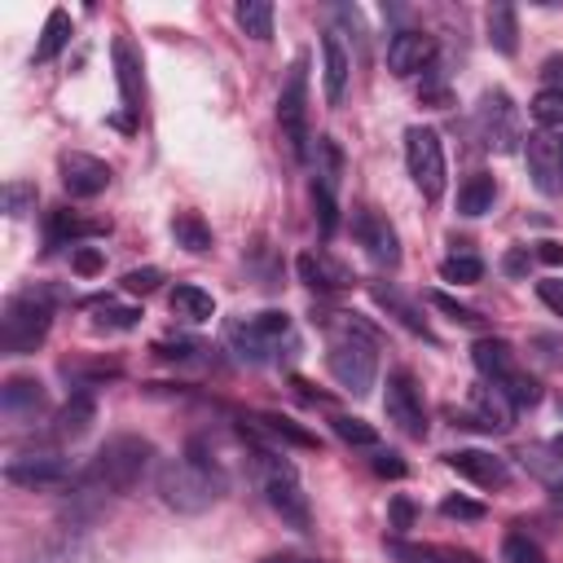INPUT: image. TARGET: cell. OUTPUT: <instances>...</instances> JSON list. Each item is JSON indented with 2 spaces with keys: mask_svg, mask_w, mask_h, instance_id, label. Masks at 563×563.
<instances>
[{
  "mask_svg": "<svg viewBox=\"0 0 563 563\" xmlns=\"http://www.w3.org/2000/svg\"><path fill=\"white\" fill-rule=\"evenodd\" d=\"M154 462V444L145 435H110L92 457L88 466L70 479L75 493L70 497H92V501H106V497H119L128 493Z\"/></svg>",
  "mask_w": 563,
  "mask_h": 563,
  "instance_id": "obj_1",
  "label": "cell"
},
{
  "mask_svg": "<svg viewBox=\"0 0 563 563\" xmlns=\"http://www.w3.org/2000/svg\"><path fill=\"white\" fill-rule=\"evenodd\" d=\"M154 488H158V501H163L167 510H176V515H202V510H211V506L224 497L229 479H224V471L202 453V444L194 440L185 457H167V462L158 466Z\"/></svg>",
  "mask_w": 563,
  "mask_h": 563,
  "instance_id": "obj_2",
  "label": "cell"
},
{
  "mask_svg": "<svg viewBox=\"0 0 563 563\" xmlns=\"http://www.w3.org/2000/svg\"><path fill=\"white\" fill-rule=\"evenodd\" d=\"M321 330L330 334L325 347V365L334 374V383L352 396H365L374 387L378 374V356H374V330L356 317V312H325Z\"/></svg>",
  "mask_w": 563,
  "mask_h": 563,
  "instance_id": "obj_3",
  "label": "cell"
},
{
  "mask_svg": "<svg viewBox=\"0 0 563 563\" xmlns=\"http://www.w3.org/2000/svg\"><path fill=\"white\" fill-rule=\"evenodd\" d=\"M251 462H255V479H260V493L273 506V515H282V523H290L295 532H308L312 506H308V493H303L295 462L286 453H273V449H251Z\"/></svg>",
  "mask_w": 563,
  "mask_h": 563,
  "instance_id": "obj_4",
  "label": "cell"
},
{
  "mask_svg": "<svg viewBox=\"0 0 563 563\" xmlns=\"http://www.w3.org/2000/svg\"><path fill=\"white\" fill-rule=\"evenodd\" d=\"M48 325H53V303H48L44 290L31 286V290L9 295V303H4V312H0V352H4V356H26V352H35V347L44 343Z\"/></svg>",
  "mask_w": 563,
  "mask_h": 563,
  "instance_id": "obj_5",
  "label": "cell"
},
{
  "mask_svg": "<svg viewBox=\"0 0 563 563\" xmlns=\"http://www.w3.org/2000/svg\"><path fill=\"white\" fill-rule=\"evenodd\" d=\"M471 361H475L479 378L488 387H497L510 405H537L541 400V383L519 365V356H515V347L506 339H475Z\"/></svg>",
  "mask_w": 563,
  "mask_h": 563,
  "instance_id": "obj_6",
  "label": "cell"
},
{
  "mask_svg": "<svg viewBox=\"0 0 563 563\" xmlns=\"http://www.w3.org/2000/svg\"><path fill=\"white\" fill-rule=\"evenodd\" d=\"M277 123H282V141L290 145L295 158H308V53H299L290 62V75L277 92Z\"/></svg>",
  "mask_w": 563,
  "mask_h": 563,
  "instance_id": "obj_7",
  "label": "cell"
},
{
  "mask_svg": "<svg viewBox=\"0 0 563 563\" xmlns=\"http://www.w3.org/2000/svg\"><path fill=\"white\" fill-rule=\"evenodd\" d=\"M405 167H409V176L427 202H435L444 194L449 167H444V145H440L435 128H422V123L405 128Z\"/></svg>",
  "mask_w": 563,
  "mask_h": 563,
  "instance_id": "obj_8",
  "label": "cell"
},
{
  "mask_svg": "<svg viewBox=\"0 0 563 563\" xmlns=\"http://www.w3.org/2000/svg\"><path fill=\"white\" fill-rule=\"evenodd\" d=\"M383 409H387V422L409 435V440H422L427 435V405H422V387L409 369H391L387 374V391H383Z\"/></svg>",
  "mask_w": 563,
  "mask_h": 563,
  "instance_id": "obj_9",
  "label": "cell"
},
{
  "mask_svg": "<svg viewBox=\"0 0 563 563\" xmlns=\"http://www.w3.org/2000/svg\"><path fill=\"white\" fill-rule=\"evenodd\" d=\"M475 123H479L484 145L497 150V154H510V150H519V141H523V132H519V110H515L510 92H501V88H488V92L479 97Z\"/></svg>",
  "mask_w": 563,
  "mask_h": 563,
  "instance_id": "obj_10",
  "label": "cell"
},
{
  "mask_svg": "<svg viewBox=\"0 0 563 563\" xmlns=\"http://www.w3.org/2000/svg\"><path fill=\"white\" fill-rule=\"evenodd\" d=\"M290 339V317L286 312H260L238 325H229V343L238 347L242 361H268L282 343Z\"/></svg>",
  "mask_w": 563,
  "mask_h": 563,
  "instance_id": "obj_11",
  "label": "cell"
},
{
  "mask_svg": "<svg viewBox=\"0 0 563 563\" xmlns=\"http://www.w3.org/2000/svg\"><path fill=\"white\" fill-rule=\"evenodd\" d=\"M57 172H62V185H66L70 198H97V194H106L110 180H114L110 163L97 158V154H84V150H66V154L57 158Z\"/></svg>",
  "mask_w": 563,
  "mask_h": 563,
  "instance_id": "obj_12",
  "label": "cell"
},
{
  "mask_svg": "<svg viewBox=\"0 0 563 563\" xmlns=\"http://www.w3.org/2000/svg\"><path fill=\"white\" fill-rule=\"evenodd\" d=\"M523 158H528V176L545 198L563 194V145L550 132H528L523 136Z\"/></svg>",
  "mask_w": 563,
  "mask_h": 563,
  "instance_id": "obj_13",
  "label": "cell"
},
{
  "mask_svg": "<svg viewBox=\"0 0 563 563\" xmlns=\"http://www.w3.org/2000/svg\"><path fill=\"white\" fill-rule=\"evenodd\" d=\"M4 479L18 488H57V484H70L75 471L57 453H22V457L4 462Z\"/></svg>",
  "mask_w": 563,
  "mask_h": 563,
  "instance_id": "obj_14",
  "label": "cell"
},
{
  "mask_svg": "<svg viewBox=\"0 0 563 563\" xmlns=\"http://www.w3.org/2000/svg\"><path fill=\"white\" fill-rule=\"evenodd\" d=\"M114 79H119V101H123V119H141V106H145V66H141V53L128 35H114Z\"/></svg>",
  "mask_w": 563,
  "mask_h": 563,
  "instance_id": "obj_15",
  "label": "cell"
},
{
  "mask_svg": "<svg viewBox=\"0 0 563 563\" xmlns=\"http://www.w3.org/2000/svg\"><path fill=\"white\" fill-rule=\"evenodd\" d=\"M352 233H356V242L365 246V255H369L374 264H383V268H396V264H400V238H396L391 220L378 216L374 207H361V211L352 216Z\"/></svg>",
  "mask_w": 563,
  "mask_h": 563,
  "instance_id": "obj_16",
  "label": "cell"
},
{
  "mask_svg": "<svg viewBox=\"0 0 563 563\" xmlns=\"http://www.w3.org/2000/svg\"><path fill=\"white\" fill-rule=\"evenodd\" d=\"M431 57H435V40H431V35H422V31H396V35H391V44H387V70H391V75H400V79H409V75L427 70V66H431Z\"/></svg>",
  "mask_w": 563,
  "mask_h": 563,
  "instance_id": "obj_17",
  "label": "cell"
},
{
  "mask_svg": "<svg viewBox=\"0 0 563 563\" xmlns=\"http://www.w3.org/2000/svg\"><path fill=\"white\" fill-rule=\"evenodd\" d=\"M295 273H299V282H303L308 290H317V295H334V290H347V286H352V273H347L339 260H330L325 251H303V255L295 260Z\"/></svg>",
  "mask_w": 563,
  "mask_h": 563,
  "instance_id": "obj_18",
  "label": "cell"
},
{
  "mask_svg": "<svg viewBox=\"0 0 563 563\" xmlns=\"http://www.w3.org/2000/svg\"><path fill=\"white\" fill-rule=\"evenodd\" d=\"M457 475H466L471 484H479V488H506L510 484V466L501 462V457H493L488 449H457V453H449L444 457Z\"/></svg>",
  "mask_w": 563,
  "mask_h": 563,
  "instance_id": "obj_19",
  "label": "cell"
},
{
  "mask_svg": "<svg viewBox=\"0 0 563 563\" xmlns=\"http://www.w3.org/2000/svg\"><path fill=\"white\" fill-rule=\"evenodd\" d=\"M466 409H471V427H479V431H510L515 405H510L497 387L475 383V387L466 391Z\"/></svg>",
  "mask_w": 563,
  "mask_h": 563,
  "instance_id": "obj_20",
  "label": "cell"
},
{
  "mask_svg": "<svg viewBox=\"0 0 563 563\" xmlns=\"http://www.w3.org/2000/svg\"><path fill=\"white\" fill-rule=\"evenodd\" d=\"M22 563H106V559H101L84 537L62 532V537H48V541L31 545V550L22 554Z\"/></svg>",
  "mask_w": 563,
  "mask_h": 563,
  "instance_id": "obj_21",
  "label": "cell"
},
{
  "mask_svg": "<svg viewBox=\"0 0 563 563\" xmlns=\"http://www.w3.org/2000/svg\"><path fill=\"white\" fill-rule=\"evenodd\" d=\"M347 75H352V57L343 48V40L334 31L321 35V84H325V101L339 106L347 92Z\"/></svg>",
  "mask_w": 563,
  "mask_h": 563,
  "instance_id": "obj_22",
  "label": "cell"
},
{
  "mask_svg": "<svg viewBox=\"0 0 563 563\" xmlns=\"http://www.w3.org/2000/svg\"><path fill=\"white\" fill-rule=\"evenodd\" d=\"M0 405L9 418H35L44 409V383L40 378H4Z\"/></svg>",
  "mask_w": 563,
  "mask_h": 563,
  "instance_id": "obj_23",
  "label": "cell"
},
{
  "mask_svg": "<svg viewBox=\"0 0 563 563\" xmlns=\"http://www.w3.org/2000/svg\"><path fill=\"white\" fill-rule=\"evenodd\" d=\"M92 418H97V405H92V396H84V391H75L57 413H53V435L57 440H79L88 427H92Z\"/></svg>",
  "mask_w": 563,
  "mask_h": 563,
  "instance_id": "obj_24",
  "label": "cell"
},
{
  "mask_svg": "<svg viewBox=\"0 0 563 563\" xmlns=\"http://www.w3.org/2000/svg\"><path fill=\"white\" fill-rule=\"evenodd\" d=\"M97 233H110V220H84L75 211H48V246H62V242H75V238H97Z\"/></svg>",
  "mask_w": 563,
  "mask_h": 563,
  "instance_id": "obj_25",
  "label": "cell"
},
{
  "mask_svg": "<svg viewBox=\"0 0 563 563\" xmlns=\"http://www.w3.org/2000/svg\"><path fill=\"white\" fill-rule=\"evenodd\" d=\"M484 26H488V44L501 53V57H515L519 53V13L510 4H493L484 13Z\"/></svg>",
  "mask_w": 563,
  "mask_h": 563,
  "instance_id": "obj_26",
  "label": "cell"
},
{
  "mask_svg": "<svg viewBox=\"0 0 563 563\" xmlns=\"http://www.w3.org/2000/svg\"><path fill=\"white\" fill-rule=\"evenodd\" d=\"M167 303H172V312L185 317V321H207V317H216V299H211V290H202V286H194V282L172 286Z\"/></svg>",
  "mask_w": 563,
  "mask_h": 563,
  "instance_id": "obj_27",
  "label": "cell"
},
{
  "mask_svg": "<svg viewBox=\"0 0 563 563\" xmlns=\"http://www.w3.org/2000/svg\"><path fill=\"white\" fill-rule=\"evenodd\" d=\"M172 238H176V246H185L189 255L211 251V224H207L198 211H176V216H172Z\"/></svg>",
  "mask_w": 563,
  "mask_h": 563,
  "instance_id": "obj_28",
  "label": "cell"
},
{
  "mask_svg": "<svg viewBox=\"0 0 563 563\" xmlns=\"http://www.w3.org/2000/svg\"><path fill=\"white\" fill-rule=\"evenodd\" d=\"M387 550L400 563H479L466 550H449V545H405V541H387Z\"/></svg>",
  "mask_w": 563,
  "mask_h": 563,
  "instance_id": "obj_29",
  "label": "cell"
},
{
  "mask_svg": "<svg viewBox=\"0 0 563 563\" xmlns=\"http://www.w3.org/2000/svg\"><path fill=\"white\" fill-rule=\"evenodd\" d=\"M233 18H238V26H242L251 40H273V18H277V9H273L268 0H238V4H233Z\"/></svg>",
  "mask_w": 563,
  "mask_h": 563,
  "instance_id": "obj_30",
  "label": "cell"
},
{
  "mask_svg": "<svg viewBox=\"0 0 563 563\" xmlns=\"http://www.w3.org/2000/svg\"><path fill=\"white\" fill-rule=\"evenodd\" d=\"M493 198H497L493 176H488V172H475V176H466L462 189H457V211H462V216H484V211L493 207Z\"/></svg>",
  "mask_w": 563,
  "mask_h": 563,
  "instance_id": "obj_31",
  "label": "cell"
},
{
  "mask_svg": "<svg viewBox=\"0 0 563 563\" xmlns=\"http://www.w3.org/2000/svg\"><path fill=\"white\" fill-rule=\"evenodd\" d=\"M66 44H70V13H66V9H53V13L44 18V35H40V44H35V62H53Z\"/></svg>",
  "mask_w": 563,
  "mask_h": 563,
  "instance_id": "obj_32",
  "label": "cell"
},
{
  "mask_svg": "<svg viewBox=\"0 0 563 563\" xmlns=\"http://www.w3.org/2000/svg\"><path fill=\"white\" fill-rule=\"evenodd\" d=\"M369 295H374V303H383V308H387V312H391V317H396V321H400L405 330H413V334L431 339L427 321H422V317H418V312H413V308H409V303H405V299H400V295H396L391 286H369Z\"/></svg>",
  "mask_w": 563,
  "mask_h": 563,
  "instance_id": "obj_33",
  "label": "cell"
},
{
  "mask_svg": "<svg viewBox=\"0 0 563 563\" xmlns=\"http://www.w3.org/2000/svg\"><path fill=\"white\" fill-rule=\"evenodd\" d=\"M251 422H260L268 435H277V440H286V444H295V449H317V435L312 431H303L299 422H290V418H282V413H255Z\"/></svg>",
  "mask_w": 563,
  "mask_h": 563,
  "instance_id": "obj_34",
  "label": "cell"
},
{
  "mask_svg": "<svg viewBox=\"0 0 563 563\" xmlns=\"http://www.w3.org/2000/svg\"><path fill=\"white\" fill-rule=\"evenodd\" d=\"M88 308L97 312V325H110V330H132L136 321H141V308H128V303H114L110 295L101 299H88Z\"/></svg>",
  "mask_w": 563,
  "mask_h": 563,
  "instance_id": "obj_35",
  "label": "cell"
},
{
  "mask_svg": "<svg viewBox=\"0 0 563 563\" xmlns=\"http://www.w3.org/2000/svg\"><path fill=\"white\" fill-rule=\"evenodd\" d=\"M532 119H537V128L541 132H554V128H563V88H541L537 97H532Z\"/></svg>",
  "mask_w": 563,
  "mask_h": 563,
  "instance_id": "obj_36",
  "label": "cell"
},
{
  "mask_svg": "<svg viewBox=\"0 0 563 563\" xmlns=\"http://www.w3.org/2000/svg\"><path fill=\"white\" fill-rule=\"evenodd\" d=\"M330 427H334V435H339V440H347V444H361V449H374V444H378V431H374L365 418L334 413V418H330Z\"/></svg>",
  "mask_w": 563,
  "mask_h": 563,
  "instance_id": "obj_37",
  "label": "cell"
},
{
  "mask_svg": "<svg viewBox=\"0 0 563 563\" xmlns=\"http://www.w3.org/2000/svg\"><path fill=\"white\" fill-rule=\"evenodd\" d=\"M0 202H4V216L22 220L26 211H35V185H31V180H4Z\"/></svg>",
  "mask_w": 563,
  "mask_h": 563,
  "instance_id": "obj_38",
  "label": "cell"
},
{
  "mask_svg": "<svg viewBox=\"0 0 563 563\" xmlns=\"http://www.w3.org/2000/svg\"><path fill=\"white\" fill-rule=\"evenodd\" d=\"M312 211H317L321 238H334V229H339V198H334V189H325V185L312 180Z\"/></svg>",
  "mask_w": 563,
  "mask_h": 563,
  "instance_id": "obj_39",
  "label": "cell"
},
{
  "mask_svg": "<svg viewBox=\"0 0 563 563\" xmlns=\"http://www.w3.org/2000/svg\"><path fill=\"white\" fill-rule=\"evenodd\" d=\"M501 563H550V559H545V550H541L532 537L510 532V537L501 541Z\"/></svg>",
  "mask_w": 563,
  "mask_h": 563,
  "instance_id": "obj_40",
  "label": "cell"
},
{
  "mask_svg": "<svg viewBox=\"0 0 563 563\" xmlns=\"http://www.w3.org/2000/svg\"><path fill=\"white\" fill-rule=\"evenodd\" d=\"M440 277L453 282V286H471V282L484 277V264H479L475 255H449V260L440 264Z\"/></svg>",
  "mask_w": 563,
  "mask_h": 563,
  "instance_id": "obj_41",
  "label": "cell"
},
{
  "mask_svg": "<svg viewBox=\"0 0 563 563\" xmlns=\"http://www.w3.org/2000/svg\"><path fill=\"white\" fill-rule=\"evenodd\" d=\"M427 299H431V308H440V312H444L449 321H457V325H471V330H479V325H484V317H479L475 308H466V303H457V299H449L444 290H431Z\"/></svg>",
  "mask_w": 563,
  "mask_h": 563,
  "instance_id": "obj_42",
  "label": "cell"
},
{
  "mask_svg": "<svg viewBox=\"0 0 563 563\" xmlns=\"http://www.w3.org/2000/svg\"><path fill=\"white\" fill-rule=\"evenodd\" d=\"M440 515H444V519L475 523V519H484V506H479V501H471V497H444V501H440Z\"/></svg>",
  "mask_w": 563,
  "mask_h": 563,
  "instance_id": "obj_43",
  "label": "cell"
},
{
  "mask_svg": "<svg viewBox=\"0 0 563 563\" xmlns=\"http://www.w3.org/2000/svg\"><path fill=\"white\" fill-rule=\"evenodd\" d=\"M70 268H75L79 277H97V273L106 268V255H101L97 246H75V251H70Z\"/></svg>",
  "mask_w": 563,
  "mask_h": 563,
  "instance_id": "obj_44",
  "label": "cell"
},
{
  "mask_svg": "<svg viewBox=\"0 0 563 563\" xmlns=\"http://www.w3.org/2000/svg\"><path fill=\"white\" fill-rule=\"evenodd\" d=\"M158 282H163L158 268H132V273H123V290L128 295H150V290H158Z\"/></svg>",
  "mask_w": 563,
  "mask_h": 563,
  "instance_id": "obj_45",
  "label": "cell"
},
{
  "mask_svg": "<svg viewBox=\"0 0 563 563\" xmlns=\"http://www.w3.org/2000/svg\"><path fill=\"white\" fill-rule=\"evenodd\" d=\"M537 295H541V303L554 312V317H563V277H550V282H537Z\"/></svg>",
  "mask_w": 563,
  "mask_h": 563,
  "instance_id": "obj_46",
  "label": "cell"
},
{
  "mask_svg": "<svg viewBox=\"0 0 563 563\" xmlns=\"http://www.w3.org/2000/svg\"><path fill=\"white\" fill-rule=\"evenodd\" d=\"M154 352H158V356H167V361H185V356H194V352H198V343H189V339L167 343V339H163V343H154Z\"/></svg>",
  "mask_w": 563,
  "mask_h": 563,
  "instance_id": "obj_47",
  "label": "cell"
},
{
  "mask_svg": "<svg viewBox=\"0 0 563 563\" xmlns=\"http://www.w3.org/2000/svg\"><path fill=\"white\" fill-rule=\"evenodd\" d=\"M374 471H378L383 479H405V462H400L396 453H374Z\"/></svg>",
  "mask_w": 563,
  "mask_h": 563,
  "instance_id": "obj_48",
  "label": "cell"
},
{
  "mask_svg": "<svg viewBox=\"0 0 563 563\" xmlns=\"http://www.w3.org/2000/svg\"><path fill=\"white\" fill-rule=\"evenodd\" d=\"M391 528H396V532L413 528V501H409V497H391Z\"/></svg>",
  "mask_w": 563,
  "mask_h": 563,
  "instance_id": "obj_49",
  "label": "cell"
},
{
  "mask_svg": "<svg viewBox=\"0 0 563 563\" xmlns=\"http://www.w3.org/2000/svg\"><path fill=\"white\" fill-rule=\"evenodd\" d=\"M537 260L550 264V268H559V264H563V242H550V238L537 242Z\"/></svg>",
  "mask_w": 563,
  "mask_h": 563,
  "instance_id": "obj_50",
  "label": "cell"
},
{
  "mask_svg": "<svg viewBox=\"0 0 563 563\" xmlns=\"http://www.w3.org/2000/svg\"><path fill=\"white\" fill-rule=\"evenodd\" d=\"M541 79H545L550 88H563V57H559V53L541 62Z\"/></svg>",
  "mask_w": 563,
  "mask_h": 563,
  "instance_id": "obj_51",
  "label": "cell"
},
{
  "mask_svg": "<svg viewBox=\"0 0 563 563\" xmlns=\"http://www.w3.org/2000/svg\"><path fill=\"white\" fill-rule=\"evenodd\" d=\"M501 268H506L510 277H523V273H528V251H506Z\"/></svg>",
  "mask_w": 563,
  "mask_h": 563,
  "instance_id": "obj_52",
  "label": "cell"
},
{
  "mask_svg": "<svg viewBox=\"0 0 563 563\" xmlns=\"http://www.w3.org/2000/svg\"><path fill=\"white\" fill-rule=\"evenodd\" d=\"M260 563H317V559H303V554H268Z\"/></svg>",
  "mask_w": 563,
  "mask_h": 563,
  "instance_id": "obj_53",
  "label": "cell"
},
{
  "mask_svg": "<svg viewBox=\"0 0 563 563\" xmlns=\"http://www.w3.org/2000/svg\"><path fill=\"white\" fill-rule=\"evenodd\" d=\"M550 449H554V457H559V462H563V431H559V435H554V440H550Z\"/></svg>",
  "mask_w": 563,
  "mask_h": 563,
  "instance_id": "obj_54",
  "label": "cell"
},
{
  "mask_svg": "<svg viewBox=\"0 0 563 563\" xmlns=\"http://www.w3.org/2000/svg\"><path fill=\"white\" fill-rule=\"evenodd\" d=\"M550 501H554V506L563 510V484H554V488H550Z\"/></svg>",
  "mask_w": 563,
  "mask_h": 563,
  "instance_id": "obj_55",
  "label": "cell"
},
{
  "mask_svg": "<svg viewBox=\"0 0 563 563\" xmlns=\"http://www.w3.org/2000/svg\"><path fill=\"white\" fill-rule=\"evenodd\" d=\"M559 409H563V405H559Z\"/></svg>",
  "mask_w": 563,
  "mask_h": 563,
  "instance_id": "obj_56",
  "label": "cell"
}]
</instances>
